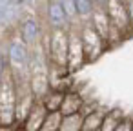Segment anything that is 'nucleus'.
<instances>
[{"label": "nucleus", "instance_id": "obj_4", "mask_svg": "<svg viewBox=\"0 0 133 131\" xmlns=\"http://www.w3.org/2000/svg\"><path fill=\"white\" fill-rule=\"evenodd\" d=\"M82 116L80 115H68L62 122H60V129L58 131H80L82 129Z\"/></svg>", "mask_w": 133, "mask_h": 131}, {"label": "nucleus", "instance_id": "obj_1", "mask_svg": "<svg viewBox=\"0 0 133 131\" xmlns=\"http://www.w3.org/2000/svg\"><path fill=\"white\" fill-rule=\"evenodd\" d=\"M46 115H48V111L42 104L31 106V109L28 113V118H26V124H24V131H40Z\"/></svg>", "mask_w": 133, "mask_h": 131}, {"label": "nucleus", "instance_id": "obj_3", "mask_svg": "<svg viewBox=\"0 0 133 131\" xmlns=\"http://www.w3.org/2000/svg\"><path fill=\"white\" fill-rule=\"evenodd\" d=\"M60 122H62L60 111H49L42 122L40 131H57V129H60Z\"/></svg>", "mask_w": 133, "mask_h": 131}, {"label": "nucleus", "instance_id": "obj_2", "mask_svg": "<svg viewBox=\"0 0 133 131\" xmlns=\"http://www.w3.org/2000/svg\"><path fill=\"white\" fill-rule=\"evenodd\" d=\"M80 106H82V100L77 95H68V96H64V100L60 104V113L66 115V116L68 115H75L80 109Z\"/></svg>", "mask_w": 133, "mask_h": 131}]
</instances>
